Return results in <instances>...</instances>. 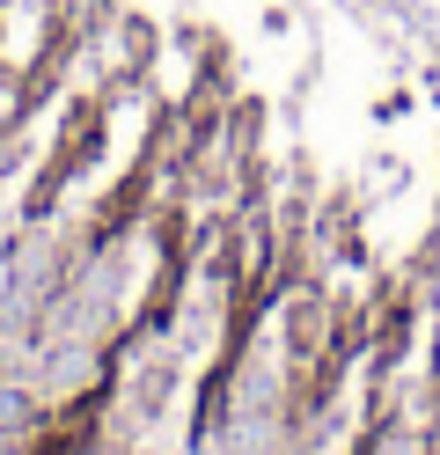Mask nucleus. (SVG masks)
Segmentation results:
<instances>
[{
	"label": "nucleus",
	"instance_id": "obj_1",
	"mask_svg": "<svg viewBox=\"0 0 440 455\" xmlns=\"http://www.w3.org/2000/svg\"><path fill=\"white\" fill-rule=\"evenodd\" d=\"M22 426H29V396L15 382H0V434H22Z\"/></svg>",
	"mask_w": 440,
	"mask_h": 455
}]
</instances>
